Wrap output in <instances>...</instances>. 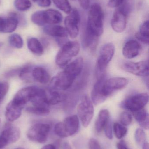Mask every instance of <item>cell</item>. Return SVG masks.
I'll list each match as a JSON object with an SVG mask.
<instances>
[{
	"mask_svg": "<svg viewBox=\"0 0 149 149\" xmlns=\"http://www.w3.org/2000/svg\"><path fill=\"white\" fill-rule=\"evenodd\" d=\"M104 14L100 5L93 4L88 12V21L87 27L94 35L99 37L103 32Z\"/></svg>",
	"mask_w": 149,
	"mask_h": 149,
	"instance_id": "cell-1",
	"label": "cell"
},
{
	"mask_svg": "<svg viewBox=\"0 0 149 149\" xmlns=\"http://www.w3.org/2000/svg\"><path fill=\"white\" fill-rule=\"evenodd\" d=\"M80 45L77 41H69L63 45L57 54L56 63L59 66H64L74 57L76 56L80 51Z\"/></svg>",
	"mask_w": 149,
	"mask_h": 149,
	"instance_id": "cell-2",
	"label": "cell"
},
{
	"mask_svg": "<svg viewBox=\"0 0 149 149\" xmlns=\"http://www.w3.org/2000/svg\"><path fill=\"white\" fill-rule=\"evenodd\" d=\"M115 50L114 45L112 43L106 44L101 47L96 64L97 79L105 76L107 66L113 57Z\"/></svg>",
	"mask_w": 149,
	"mask_h": 149,
	"instance_id": "cell-3",
	"label": "cell"
},
{
	"mask_svg": "<svg viewBox=\"0 0 149 149\" xmlns=\"http://www.w3.org/2000/svg\"><path fill=\"white\" fill-rule=\"evenodd\" d=\"M77 111L83 127H88L93 117L94 108L93 103L87 95L82 96Z\"/></svg>",
	"mask_w": 149,
	"mask_h": 149,
	"instance_id": "cell-4",
	"label": "cell"
},
{
	"mask_svg": "<svg viewBox=\"0 0 149 149\" xmlns=\"http://www.w3.org/2000/svg\"><path fill=\"white\" fill-rule=\"evenodd\" d=\"M50 130V126L49 124L36 123L29 129L27 136L31 141L44 143L47 141Z\"/></svg>",
	"mask_w": 149,
	"mask_h": 149,
	"instance_id": "cell-5",
	"label": "cell"
},
{
	"mask_svg": "<svg viewBox=\"0 0 149 149\" xmlns=\"http://www.w3.org/2000/svg\"><path fill=\"white\" fill-rule=\"evenodd\" d=\"M77 78L76 76L64 69L54 76L50 82V88L62 91L70 88Z\"/></svg>",
	"mask_w": 149,
	"mask_h": 149,
	"instance_id": "cell-6",
	"label": "cell"
},
{
	"mask_svg": "<svg viewBox=\"0 0 149 149\" xmlns=\"http://www.w3.org/2000/svg\"><path fill=\"white\" fill-rule=\"evenodd\" d=\"M148 100L149 95L147 93L138 94L126 99L122 103L121 107L134 113L143 109Z\"/></svg>",
	"mask_w": 149,
	"mask_h": 149,
	"instance_id": "cell-7",
	"label": "cell"
},
{
	"mask_svg": "<svg viewBox=\"0 0 149 149\" xmlns=\"http://www.w3.org/2000/svg\"><path fill=\"white\" fill-rule=\"evenodd\" d=\"M20 135L21 131L19 128L9 123L6 124L3 130L0 133V149L17 141Z\"/></svg>",
	"mask_w": 149,
	"mask_h": 149,
	"instance_id": "cell-8",
	"label": "cell"
},
{
	"mask_svg": "<svg viewBox=\"0 0 149 149\" xmlns=\"http://www.w3.org/2000/svg\"><path fill=\"white\" fill-rule=\"evenodd\" d=\"M128 13V9L126 5L120 6L114 12L111 20V26L115 32L121 33L125 30Z\"/></svg>",
	"mask_w": 149,
	"mask_h": 149,
	"instance_id": "cell-9",
	"label": "cell"
},
{
	"mask_svg": "<svg viewBox=\"0 0 149 149\" xmlns=\"http://www.w3.org/2000/svg\"><path fill=\"white\" fill-rule=\"evenodd\" d=\"M80 15L76 9L71 10L68 16L65 19V29L68 35L71 38H75L78 35L79 31Z\"/></svg>",
	"mask_w": 149,
	"mask_h": 149,
	"instance_id": "cell-10",
	"label": "cell"
},
{
	"mask_svg": "<svg viewBox=\"0 0 149 149\" xmlns=\"http://www.w3.org/2000/svg\"><path fill=\"white\" fill-rule=\"evenodd\" d=\"M124 70L139 76L146 77L149 75L148 61H142L137 63L126 62L123 65Z\"/></svg>",
	"mask_w": 149,
	"mask_h": 149,
	"instance_id": "cell-11",
	"label": "cell"
},
{
	"mask_svg": "<svg viewBox=\"0 0 149 149\" xmlns=\"http://www.w3.org/2000/svg\"><path fill=\"white\" fill-rule=\"evenodd\" d=\"M105 76L97 79L91 93V100L95 105H98L105 101L108 96L104 91V85L106 81Z\"/></svg>",
	"mask_w": 149,
	"mask_h": 149,
	"instance_id": "cell-12",
	"label": "cell"
},
{
	"mask_svg": "<svg viewBox=\"0 0 149 149\" xmlns=\"http://www.w3.org/2000/svg\"><path fill=\"white\" fill-rule=\"evenodd\" d=\"M36 88L37 87L29 86L22 88L16 93L12 100L23 107L26 103L31 101Z\"/></svg>",
	"mask_w": 149,
	"mask_h": 149,
	"instance_id": "cell-13",
	"label": "cell"
},
{
	"mask_svg": "<svg viewBox=\"0 0 149 149\" xmlns=\"http://www.w3.org/2000/svg\"><path fill=\"white\" fill-rule=\"evenodd\" d=\"M128 83L127 79L122 77H115L106 80L104 85L105 93L108 96L114 91L124 88Z\"/></svg>",
	"mask_w": 149,
	"mask_h": 149,
	"instance_id": "cell-14",
	"label": "cell"
},
{
	"mask_svg": "<svg viewBox=\"0 0 149 149\" xmlns=\"http://www.w3.org/2000/svg\"><path fill=\"white\" fill-rule=\"evenodd\" d=\"M61 123L65 137L73 135L78 130L79 120L77 115L68 116Z\"/></svg>",
	"mask_w": 149,
	"mask_h": 149,
	"instance_id": "cell-15",
	"label": "cell"
},
{
	"mask_svg": "<svg viewBox=\"0 0 149 149\" xmlns=\"http://www.w3.org/2000/svg\"><path fill=\"white\" fill-rule=\"evenodd\" d=\"M141 50V45L137 41L129 40L124 45L122 49V54L126 58L132 59L139 55Z\"/></svg>",
	"mask_w": 149,
	"mask_h": 149,
	"instance_id": "cell-16",
	"label": "cell"
},
{
	"mask_svg": "<svg viewBox=\"0 0 149 149\" xmlns=\"http://www.w3.org/2000/svg\"><path fill=\"white\" fill-rule=\"evenodd\" d=\"M23 108L11 101L6 107L5 113L6 120L9 122H13L18 119L22 114Z\"/></svg>",
	"mask_w": 149,
	"mask_h": 149,
	"instance_id": "cell-17",
	"label": "cell"
},
{
	"mask_svg": "<svg viewBox=\"0 0 149 149\" xmlns=\"http://www.w3.org/2000/svg\"><path fill=\"white\" fill-rule=\"evenodd\" d=\"M44 32L47 35L58 38H65L68 34L65 28L59 25L49 24L44 27Z\"/></svg>",
	"mask_w": 149,
	"mask_h": 149,
	"instance_id": "cell-18",
	"label": "cell"
},
{
	"mask_svg": "<svg viewBox=\"0 0 149 149\" xmlns=\"http://www.w3.org/2000/svg\"><path fill=\"white\" fill-rule=\"evenodd\" d=\"M46 92V101L47 105H55L64 102L66 99L64 94L58 90L50 88Z\"/></svg>",
	"mask_w": 149,
	"mask_h": 149,
	"instance_id": "cell-19",
	"label": "cell"
},
{
	"mask_svg": "<svg viewBox=\"0 0 149 149\" xmlns=\"http://www.w3.org/2000/svg\"><path fill=\"white\" fill-rule=\"evenodd\" d=\"M98 39V37L92 34L86 26L82 33V45L84 47L94 49L97 45Z\"/></svg>",
	"mask_w": 149,
	"mask_h": 149,
	"instance_id": "cell-20",
	"label": "cell"
},
{
	"mask_svg": "<svg viewBox=\"0 0 149 149\" xmlns=\"http://www.w3.org/2000/svg\"><path fill=\"white\" fill-rule=\"evenodd\" d=\"M46 24H56L61 22L63 20L62 14L56 10L50 9L44 10Z\"/></svg>",
	"mask_w": 149,
	"mask_h": 149,
	"instance_id": "cell-21",
	"label": "cell"
},
{
	"mask_svg": "<svg viewBox=\"0 0 149 149\" xmlns=\"http://www.w3.org/2000/svg\"><path fill=\"white\" fill-rule=\"evenodd\" d=\"M110 120L109 111L106 109L101 110L95 122V129L96 132L99 133L104 130L105 126Z\"/></svg>",
	"mask_w": 149,
	"mask_h": 149,
	"instance_id": "cell-22",
	"label": "cell"
},
{
	"mask_svg": "<svg viewBox=\"0 0 149 149\" xmlns=\"http://www.w3.org/2000/svg\"><path fill=\"white\" fill-rule=\"evenodd\" d=\"M33 79L42 84H46L50 81V77L48 72L43 67H35L32 71Z\"/></svg>",
	"mask_w": 149,
	"mask_h": 149,
	"instance_id": "cell-23",
	"label": "cell"
},
{
	"mask_svg": "<svg viewBox=\"0 0 149 149\" xmlns=\"http://www.w3.org/2000/svg\"><path fill=\"white\" fill-rule=\"evenodd\" d=\"M29 49L35 55L40 56L43 53V47L40 41L36 38H30L27 40Z\"/></svg>",
	"mask_w": 149,
	"mask_h": 149,
	"instance_id": "cell-24",
	"label": "cell"
},
{
	"mask_svg": "<svg viewBox=\"0 0 149 149\" xmlns=\"http://www.w3.org/2000/svg\"><path fill=\"white\" fill-rule=\"evenodd\" d=\"M134 115L141 127L148 129L149 126V114L145 109H143L134 112Z\"/></svg>",
	"mask_w": 149,
	"mask_h": 149,
	"instance_id": "cell-25",
	"label": "cell"
},
{
	"mask_svg": "<svg viewBox=\"0 0 149 149\" xmlns=\"http://www.w3.org/2000/svg\"><path fill=\"white\" fill-rule=\"evenodd\" d=\"M19 24L18 20L15 15V12H10L9 14L8 17L5 18L4 33H10L14 32L17 28Z\"/></svg>",
	"mask_w": 149,
	"mask_h": 149,
	"instance_id": "cell-26",
	"label": "cell"
},
{
	"mask_svg": "<svg viewBox=\"0 0 149 149\" xmlns=\"http://www.w3.org/2000/svg\"><path fill=\"white\" fill-rule=\"evenodd\" d=\"M149 23L145 21L141 26L139 32L136 34V37L138 40L144 44H148L149 36Z\"/></svg>",
	"mask_w": 149,
	"mask_h": 149,
	"instance_id": "cell-27",
	"label": "cell"
},
{
	"mask_svg": "<svg viewBox=\"0 0 149 149\" xmlns=\"http://www.w3.org/2000/svg\"><path fill=\"white\" fill-rule=\"evenodd\" d=\"M26 111L30 113L36 115L45 116L48 115L50 113V110L47 107H36L32 106L27 107Z\"/></svg>",
	"mask_w": 149,
	"mask_h": 149,
	"instance_id": "cell-28",
	"label": "cell"
},
{
	"mask_svg": "<svg viewBox=\"0 0 149 149\" xmlns=\"http://www.w3.org/2000/svg\"><path fill=\"white\" fill-rule=\"evenodd\" d=\"M32 66L29 65H25L20 69L19 76L20 79L25 81H30L32 79Z\"/></svg>",
	"mask_w": 149,
	"mask_h": 149,
	"instance_id": "cell-29",
	"label": "cell"
},
{
	"mask_svg": "<svg viewBox=\"0 0 149 149\" xmlns=\"http://www.w3.org/2000/svg\"><path fill=\"white\" fill-rule=\"evenodd\" d=\"M32 22L38 26H44L46 24L45 20L44 10H38L34 12L31 16Z\"/></svg>",
	"mask_w": 149,
	"mask_h": 149,
	"instance_id": "cell-30",
	"label": "cell"
},
{
	"mask_svg": "<svg viewBox=\"0 0 149 149\" xmlns=\"http://www.w3.org/2000/svg\"><path fill=\"white\" fill-rule=\"evenodd\" d=\"M113 128L115 135L117 139H122L127 134V128L120 123H114Z\"/></svg>",
	"mask_w": 149,
	"mask_h": 149,
	"instance_id": "cell-31",
	"label": "cell"
},
{
	"mask_svg": "<svg viewBox=\"0 0 149 149\" xmlns=\"http://www.w3.org/2000/svg\"><path fill=\"white\" fill-rule=\"evenodd\" d=\"M56 7L66 14H69L71 8L68 0H52Z\"/></svg>",
	"mask_w": 149,
	"mask_h": 149,
	"instance_id": "cell-32",
	"label": "cell"
},
{
	"mask_svg": "<svg viewBox=\"0 0 149 149\" xmlns=\"http://www.w3.org/2000/svg\"><path fill=\"white\" fill-rule=\"evenodd\" d=\"M9 42L11 46L17 49H21L23 46L22 38L17 34H13L10 36Z\"/></svg>",
	"mask_w": 149,
	"mask_h": 149,
	"instance_id": "cell-33",
	"label": "cell"
},
{
	"mask_svg": "<svg viewBox=\"0 0 149 149\" xmlns=\"http://www.w3.org/2000/svg\"><path fill=\"white\" fill-rule=\"evenodd\" d=\"M15 8L20 11H24L30 8L31 3L30 0H15L14 2Z\"/></svg>",
	"mask_w": 149,
	"mask_h": 149,
	"instance_id": "cell-34",
	"label": "cell"
},
{
	"mask_svg": "<svg viewBox=\"0 0 149 149\" xmlns=\"http://www.w3.org/2000/svg\"><path fill=\"white\" fill-rule=\"evenodd\" d=\"M135 137L136 143L139 145H143L146 141V135L143 130L138 128L136 130L135 134Z\"/></svg>",
	"mask_w": 149,
	"mask_h": 149,
	"instance_id": "cell-35",
	"label": "cell"
},
{
	"mask_svg": "<svg viewBox=\"0 0 149 149\" xmlns=\"http://www.w3.org/2000/svg\"><path fill=\"white\" fill-rule=\"evenodd\" d=\"M120 121L123 126L130 125L132 121V115L128 112H122L120 116Z\"/></svg>",
	"mask_w": 149,
	"mask_h": 149,
	"instance_id": "cell-36",
	"label": "cell"
},
{
	"mask_svg": "<svg viewBox=\"0 0 149 149\" xmlns=\"http://www.w3.org/2000/svg\"><path fill=\"white\" fill-rule=\"evenodd\" d=\"M9 88V85L7 82L0 81V102L4 99Z\"/></svg>",
	"mask_w": 149,
	"mask_h": 149,
	"instance_id": "cell-37",
	"label": "cell"
},
{
	"mask_svg": "<svg viewBox=\"0 0 149 149\" xmlns=\"http://www.w3.org/2000/svg\"><path fill=\"white\" fill-rule=\"evenodd\" d=\"M104 130L106 137L110 140L113 139V130H112V123L110 120L107 123Z\"/></svg>",
	"mask_w": 149,
	"mask_h": 149,
	"instance_id": "cell-38",
	"label": "cell"
},
{
	"mask_svg": "<svg viewBox=\"0 0 149 149\" xmlns=\"http://www.w3.org/2000/svg\"><path fill=\"white\" fill-rule=\"evenodd\" d=\"M89 149H102L99 142L93 138L89 141Z\"/></svg>",
	"mask_w": 149,
	"mask_h": 149,
	"instance_id": "cell-39",
	"label": "cell"
},
{
	"mask_svg": "<svg viewBox=\"0 0 149 149\" xmlns=\"http://www.w3.org/2000/svg\"><path fill=\"white\" fill-rule=\"evenodd\" d=\"M124 0H109L108 5L110 8L120 7L124 2Z\"/></svg>",
	"mask_w": 149,
	"mask_h": 149,
	"instance_id": "cell-40",
	"label": "cell"
},
{
	"mask_svg": "<svg viewBox=\"0 0 149 149\" xmlns=\"http://www.w3.org/2000/svg\"><path fill=\"white\" fill-rule=\"evenodd\" d=\"M37 2L38 6L43 8L49 7L51 4V0H38Z\"/></svg>",
	"mask_w": 149,
	"mask_h": 149,
	"instance_id": "cell-41",
	"label": "cell"
},
{
	"mask_svg": "<svg viewBox=\"0 0 149 149\" xmlns=\"http://www.w3.org/2000/svg\"><path fill=\"white\" fill-rule=\"evenodd\" d=\"M80 6L84 9L87 10L89 8L90 0H78Z\"/></svg>",
	"mask_w": 149,
	"mask_h": 149,
	"instance_id": "cell-42",
	"label": "cell"
},
{
	"mask_svg": "<svg viewBox=\"0 0 149 149\" xmlns=\"http://www.w3.org/2000/svg\"><path fill=\"white\" fill-rule=\"evenodd\" d=\"M117 149H130L123 140L120 141L116 144Z\"/></svg>",
	"mask_w": 149,
	"mask_h": 149,
	"instance_id": "cell-43",
	"label": "cell"
},
{
	"mask_svg": "<svg viewBox=\"0 0 149 149\" xmlns=\"http://www.w3.org/2000/svg\"><path fill=\"white\" fill-rule=\"evenodd\" d=\"M19 71H20V69H15V70H12L8 72L6 74V76L7 77H12V76H15L16 74H19Z\"/></svg>",
	"mask_w": 149,
	"mask_h": 149,
	"instance_id": "cell-44",
	"label": "cell"
},
{
	"mask_svg": "<svg viewBox=\"0 0 149 149\" xmlns=\"http://www.w3.org/2000/svg\"><path fill=\"white\" fill-rule=\"evenodd\" d=\"M5 18L0 17V32L3 33L5 28Z\"/></svg>",
	"mask_w": 149,
	"mask_h": 149,
	"instance_id": "cell-45",
	"label": "cell"
},
{
	"mask_svg": "<svg viewBox=\"0 0 149 149\" xmlns=\"http://www.w3.org/2000/svg\"><path fill=\"white\" fill-rule=\"evenodd\" d=\"M41 149H56V148L53 144H48L45 145Z\"/></svg>",
	"mask_w": 149,
	"mask_h": 149,
	"instance_id": "cell-46",
	"label": "cell"
},
{
	"mask_svg": "<svg viewBox=\"0 0 149 149\" xmlns=\"http://www.w3.org/2000/svg\"><path fill=\"white\" fill-rule=\"evenodd\" d=\"M63 149H72L68 143H65L63 145Z\"/></svg>",
	"mask_w": 149,
	"mask_h": 149,
	"instance_id": "cell-47",
	"label": "cell"
},
{
	"mask_svg": "<svg viewBox=\"0 0 149 149\" xmlns=\"http://www.w3.org/2000/svg\"><path fill=\"white\" fill-rule=\"evenodd\" d=\"M143 149H149L148 143L145 142L143 145Z\"/></svg>",
	"mask_w": 149,
	"mask_h": 149,
	"instance_id": "cell-48",
	"label": "cell"
},
{
	"mask_svg": "<svg viewBox=\"0 0 149 149\" xmlns=\"http://www.w3.org/2000/svg\"><path fill=\"white\" fill-rule=\"evenodd\" d=\"M15 149H25L24 148H21V147H20V148H17Z\"/></svg>",
	"mask_w": 149,
	"mask_h": 149,
	"instance_id": "cell-49",
	"label": "cell"
},
{
	"mask_svg": "<svg viewBox=\"0 0 149 149\" xmlns=\"http://www.w3.org/2000/svg\"><path fill=\"white\" fill-rule=\"evenodd\" d=\"M32 1H33V2H36L38 0H32Z\"/></svg>",
	"mask_w": 149,
	"mask_h": 149,
	"instance_id": "cell-50",
	"label": "cell"
},
{
	"mask_svg": "<svg viewBox=\"0 0 149 149\" xmlns=\"http://www.w3.org/2000/svg\"><path fill=\"white\" fill-rule=\"evenodd\" d=\"M2 45V44L1 43H0V47H1V46Z\"/></svg>",
	"mask_w": 149,
	"mask_h": 149,
	"instance_id": "cell-51",
	"label": "cell"
},
{
	"mask_svg": "<svg viewBox=\"0 0 149 149\" xmlns=\"http://www.w3.org/2000/svg\"><path fill=\"white\" fill-rule=\"evenodd\" d=\"M1 119H0V124H1Z\"/></svg>",
	"mask_w": 149,
	"mask_h": 149,
	"instance_id": "cell-52",
	"label": "cell"
},
{
	"mask_svg": "<svg viewBox=\"0 0 149 149\" xmlns=\"http://www.w3.org/2000/svg\"><path fill=\"white\" fill-rule=\"evenodd\" d=\"M72 1H75V0H72Z\"/></svg>",
	"mask_w": 149,
	"mask_h": 149,
	"instance_id": "cell-53",
	"label": "cell"
},
{
	"mask_svg": "<svg viewBox=\"0 0 149 149\" xmlns=\"http://www.w3.org/2000/svg\"><path fill=\"white\" fill-rule=\"evenodd\" d=\"M0 3H1V1H0Z\"/></svg>",
	"mask_w": 149,
	"mask_h": 149,
	"instance_id": "cell-54",
	"label": "cell"
}]
</instances>
